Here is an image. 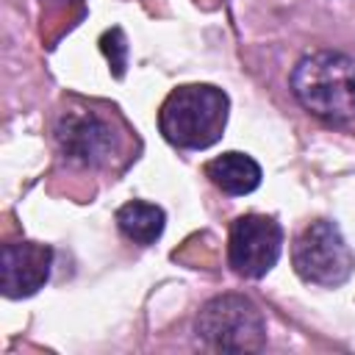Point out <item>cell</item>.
<instances>
[{"label":"cell","mask_w":355,"mask_h":355,"mask_svg":"<svg viewBox=\"0 0 355 355\" xmlns=\"http://www.w3.org/2000/svg\"><path fill=\"white\" fill-rule=\"evenodd\" d=\"M294 100L327 125H347L355 119V58L341 50H311L288 75Z\"/></svg>","instance_id":"obj_1"},{"label":"cell","mask_w":355,"mask_h":355,"mask_svg":"<svg viewBox=\"0 0 355 355\" xmlns=\"http://www.w3.org/2000/svg\"><path fill=\"white\" fill-rule=\"evenodd\" d=\"M230 114L227 94L214 83H183L158 108L161 136L180 150H205L225 133Z\"/></svg>","instance_id":"obj_2"},{"label":"cell","mask_w":355,"mask_h":355,"mask_svg":"<svg viewBox=\"0 0 355 355\" xmlns=\"http://www.w3.org/2000/svg\"><path fill=\"white\" fill-rule=\"evenodd\" d=\"M194 333L214 352H261L266 347V319L244 294H216L202 302Z\"/></svg>","instance_id":"obj_3"},{"label":"cell","mask_w":355,"mask_h":355,"mask_svg":"<svg viewBox=\"0 0 355 355\" xmlns=\"http://www.w3.org/2000/svg\"><path fill=\"white\" fill-rule=\"evenodd\" d=\"M291 266L305 283L336 288L352 277L355 252L336 222L313 219L297 233L291 244Z\"/></svg>","instance_id":"obj_4"},{"label":"cell","mask_w":355,"mask_h":355,"mask_svg":"<svg viewBox=\"0 0 355 355\" xmlns=\"http://www.w3.org/2000/svg\"><path fill=\"white\" fill-rule=\"evenodd\" d=\"M283 252V227L266 214H241L227 233V263L239 277L261 280Z\"/></svg>","instance_id":"obj_5"},{"label":"cell","mask_w":355,"mask_h":355,"mask_svg":"<svg viewBox=\"0 0 355 355\" xmlns=\"http://www.w3.org/2000/svg\"><path fill=\"white\" fill-rule=\"evenodd\" d=\"M53 136L58 150L80 166H103L114 158L119 139L114 125L92 108H67L55 116Z\"/></svg>","instance_id":"obj_6"},{"label":"cell","mask_w":355,"mask_h":355,"mask_svg":"<svg viewBox=\"0 0 355 355\" xmlns=\"http://www.w3.org/2000/svg\"><path fill=\"white\" fill-rule=\"evenodd\" d=\"M53 269V247L42 241H8L0 252V286L8 300H22L44 288Z\"/></svg>","instance_id":"obj_7"},{"label":"cell","mask_w":355,"mask_h":355,"mask_svg":"<svg viewBox=\"0 0 355 355\" xmlns=\"http://www.w3.org/2000/svg\"><path fill=\"white\" fill-rule=\"evenodd\" d=\"M205 178L219 191L233 194V197H244L261 186L263 172L252 155L239 153V150H227V153H222L205 164Z\"/></svg>","instance_id":"obj_8"},{"label":"cell","mask_w":355,"mask_h":355,"mask_svg":"<svg viewBox=\"0 0 355 355\" xmlns=\"http://www.w3.org/2000/svg\"><path fill=\"white\" fill-rule=\"evenodd\" d=\"M116 227L128 241H133L139 247H150L161 239V233L166 227V214L155 202L130 200L116 208Z\"/></svg>","instance_id":"obj_9"}]
</instances>
